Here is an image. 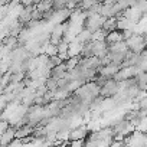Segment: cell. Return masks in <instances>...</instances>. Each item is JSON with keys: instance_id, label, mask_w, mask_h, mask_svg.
Instances as JSON below:
<instances>
[{"instance_id": "cell-7", "label": "cell", "mask_w": 147, "mask_h": 147, "mask_svg": "<svg viewBox=\"0 0 147 147\" xmlns=\"http://www.w3.org/2000/svg\"><path fill=\"white\" fill-rule=\"evenodd\" d=\"M81 49H82V43L75 38L68 42V56H78L81 53Z\"/></svg>"}, {"instance_id": "cell-2", "label": "cell", "mask_w": 147, "mask_h": 147, "mask_svg": "<svg viewBox=\"0 0 147 147\" xmlns=\"http://www.w3.org/2000/svg\"><path fill=\"white\" fill-rule=\"evenodd\" d=\"M127 48L131 51V52H136L138 53L140 51L146 49V35L143 33H133L128 39L124 40Z\"/></svg>"}, {"instance_id": "cell-5", "label": "cell", "mask_w": 147, "mask_h": 147, "mask_svg": "<svg viewBox=\"0 0 147 147\" xmlns=\"http://www.w3.org/2000/svg\"><path fill=\"white\" fill-rule=\"evenodd\" d=\"M118 69H120V65L110 62V63H107V65L100 66V68H98V74H100V75H102V77H105V78H113V75H114Z\"/></svg>"}, {"instance_id": "cell-19", "label": "cell", "mask_w": 147, "mask_h": 147, "mask_svg": "<svg viewBox=\"0 0 147 147\" xmlns=\"http://www.w3.org/2000/svg\"><path fill=\"white\" fill-rule=\"evenodd\" d=\"M68 144H69V146H74V147H81V146H85V140H84V138L68 140Z\"/></svg>"}, {"instance_id": "cell-1", "label": "cell", "mask_w": 147, "mask_h": 147, "mask_svg": "<svg viewBox=\"0 0 147 147\" xmlns=\"http://www.w3.org/2000/svg\"><path fill=\"white\" fill-rule=\"evenodd\" d=\"M124 146L130 147H147V136L138 130H133L130 134L124 136Z\"/></svg>"}, {"instance_id": "cell-3", "label": "cell", "mask_w": 147, "mask_h": 147, "mask_svg": "<svg viewBox=\"0 0 147 147\" xmlns=\"http://www.w3.org/2000/svg\"><path fill=\"white\" fill-rule=\"evenodd\" d=\"M118 92V82L113 78H107L104 84L100 87V95L101 97H114Z\"/></svg>"}, {"instance_id": "cell-16", "label": "cell", "mask_w": 147, "mask_h": 147, "mask_svg": "<svg viewBox=\"0 0 147 147\" xmlns=\"http://www.w3.org/2000/svg\"><path fill=\"white\" fill-rule=\"evenodd\" d=\"M134 130H138V131L147 134V117H141V118H138V121H137Z\"/></svg>"}, {"instance_id": "cell-15", "label": "cell", "mask_w": 147, "mask_h": 147, "mask_svg": "<svg viewBox=\"0 0 147 147\" xmlns=\"http://www.w3.org/2000/svg\"><path fill=\"white\" fill-rule=\"evenodd\" d=\"M78 61H80V55H78V56H68V58L63 61V63H65V66H66V71L75 68V66L78 65Z\"/></svg>"}, {"instance_id": "cell-4", "label": "cell", "mask_w": 147, "mask_h": 147, "mask_svg": "<svg viewBox=\"0 0 147 147\" xmlns=\"http://www.w3.org/2000/svg\"><path fill=\"white\" fill-rule=\"evenodd\" d=\"M91 51L92 56L102 58L108 53V43L105 40H91Z\"/></svg>"}, {"instance_id": "cell-6", "label": "cell", "mask_w": 147, "mask_h": 147, "mask_svg": "<svg viewBox=\"0 0 147 147\" xmlns=\"http://www.w3.org/2000/svg\"><path fill=\"white\" fill-rule=\"evenodd\" d=\"M15 130H16V127L9 125L3 131V134L0 136V146H9V143L15 138Z\"/></svg>"}, {"instance_id": "cell-18", "label": "cell", "mask_w": 147, "mask_h": 147, "mask_svg": "<svg viewBox=\"0 0 147 147\" xmlns=\"http://www.w3.org/2000/svg\"><path fill=\"white\" fill-rule=\"evenodd\" d=\"M56 49H58V53H68V40H65L62 38L56 43Z\"/></svg>"}, {"instance_id": "cell-23", "label": "cell", "mask_w": 147, "mask_h": 147, "mask_svg": "<svg viewBox=\"0 0 147 147\" xmlns=\"http://www.w3.org/2000/svg\"><path fill=\"white\" fill-rule=\"evenodd\" d=\"M98 2H101V0H98Z\"/></svg>"}, {"instance_id": "cell-17", "label": "cell", "mask_w": 147, "mask_h": 147, "mask_svg": "<svg viewBox=\"0 0 147 147\" xmlns=\"http://www.w3.org/2000/svg\"><path fill=\"white\" fill-rule=\"evenodd\" d=\"M69 2H71V0H52V9H53V10L65 9Z\"/></svg>"}, {"instance_id": "cell-13", "label": "cell", "mask_w": 147, "mask_h": 147, "mask_svg": "<svg viewBox=\"0 0 147 147\" xmlns=\"http://www.w3.org/2000/svg\"><path fill=\"white\" fill-rule=\"evenodd\" d=\"M108 56H110V61L113 63L121 65L124 58H125V52H108Z\"/></svg>"}, {"instance_id": "cell-22", "label": "cell", "mask_w": 147, "mask_h": 147, "mask_svg": "<svg viewBox=\"0 0 147 147\" xmlns=\"http://www.w3.org/2000/svg\"><path fill=\"white\" fill-rule=\"evenodd\" d=\"M2 75H3V72H0V80H2Z\"/></svg>"}, {"instance_id": "cell-10", "label": "cell", "mask_w": 147, "mask_h": 147, "mask_svg": "<svg viewBox=\"0 0 147 147\" xmlns=\"http://www.w3.org/2000/svg\"><path fill=\"white\" fill-rule=\"evenodd\" d=\"M134 78H136L137 87L140 90H146V84H147V74H146V71H140Z\"/></svg>"}, {"instance_id": "cell-8", "label": "cell", "mask_w": 147, "mask_h": 147, "mask_svg": "<svg viewBox=\"0 0 147 147\" xmlns=\"http://www.w3.org/2000/svg\"><path fill=\"white\" fill-rule=\"evenodd\" d=\"M104 40H105L108 45H111V43H115V42H120V40H124V39H123L121 30H118V29H114V30H110V32H107V35H105Z\"/></svg>"}, {"instance_id": "cell-14", "label": "cell", "mask_w": 147, "mask_h": 147, "mask_svg": "<svg viewBox=\"0 0 147 147\" xmlns=\"http://www.w3.org/2000/svg\"><path fill=\"white\" fill-rule=\"evenodd\" d=\"M39 12L42 13H46V12H51L52 10V0H40V2L35 6Z\"/></svg>"}, {"instance_id": "cell-9", "label": "cell", "mask_w": 147, "mask_h": 147, "mask_svg": "<svg viewBox=\"0 0 147 147\" xmlns=\"http://www.w3.org/2000/svg\"><path fill=\"white\" fill-rule=\"evenodd\" d=\"M105 32H110V30H114L117 29V18L115 16H111V18H105L102 26H101Z\"/></svg>"}, {"instance_id": "cell-21", "label": "cell", "mask_w": 147, "mask_h": 147, "mask_svg": "<svg viewBox=\"0 0 147 147\" xmlns=\"http://www.w3.org/2000/svg\"><path fill=\"white\" fill-rule=\"evenodd\" d=\"M12 0H0V5H9Z\"/></svg>"}, {"instance_id": "cell-20", "label": "cell", "mask_w": 147, "mask_h": 147, "mask_svg": "<svg viewBox=\"0 0 147 147\" xmlns=\"http://www.w3.org/2000/svg\"><path fill=\"white\" fill-rule=\"evenodd\" d=\"M7 15V5H0V20Z\"/></svg>"}, {"instance_id": "cell-12", "label": "cell", "mask_w": 147, "mask_h": 147, "mask_svg": "<svg viewBox=\"0 0 147 147\" xmlns=\"http://www.w3.org/2000/svg\"><path fill=\"white\" fill-rule=\"evenodd\" d=\"M128 48L125 45L124 40H120V42H115V43H111L108 45V52H125Z\"/></svg>"}, {"instance_id": "cell-11", "label": "cell", "mask_w": 147, "mask_h": 147, "mask_svg": "<svg viewBox=\"0 0 147 147\" xmlns=\"http://www.w3.org/2000/svg\"><path fill=\"white\" fill-rule=\"evenodd\" d=\"M91 35H92V32H90L88 29H85V28H82L78 33H77V36H75V39L77 40H80L81 43H85V42H88V40H91Z\"/></svg>"}]
</instances>
